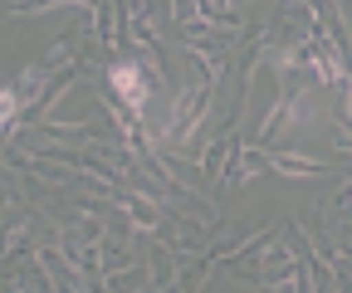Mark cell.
Wrapping results in <instances>:
<instances>
[{
  "mask_svg": "<svg viewBox=\"0 0 352 293\" xmlns=\"http://www.w3.org/2000/svg\"><path fill=\"white\" fill-rule=\"evenodd\" d=\"M108 78H113V89H118V93H122L132 108H142V103H147V83H142V73L132 69V64H118Z\"/></svg>",
  "mask_w": 352,
  "mask_h": 293,
  "instance_id": "obj_1",
  "label": "cell"
},
{
  "mask_svg": "<svg viewBox=\"0 0 352 293\" xmlns=\"http://www.w3.org/2000/svg\"><path fill=\"white\" fill-rule=\"evenodd\" d=\"M347 113H352V93H347Z\"/></svg>",
  "mask_w": 352,
  "mask_h": 293,
  "instance_id": "obj_2",
  "label": "cell"
}]
</instances>
